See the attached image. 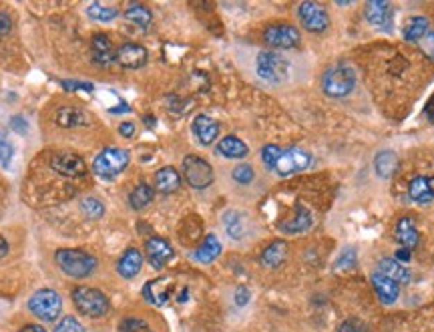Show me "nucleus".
Listing matches in <instances>:
<instances>
[{
	"mask_svg": "<svg viewBox=\"0 0 434 332\" xmlns=\"http://www.w3.org/2000/svg\"><path fill=\"white\" fill-rule=\"evenodd\" d=\"M219 254H222V244H219V240H217L215 235L211 234L208 235V238L201 242V246L193 252V258H195L199 264H211V262L217 260V256Z\"/></svg>",
	"mask_w": 434,
	"mask_h": 332,
	"instance_id": "nucleus-28",
	"label": "nucleus"
},
{
	"mask_svg": "<svg viewBox=\"0 0 434 332\" xmlns=\"http://www.w3.org/2000/svg\"><path fill=\"white\" fill-rule=\"evenodd\" d=\"M394 234H397L398 242L402 244V248H406V250H415L416 246L420 244V234L416 230L415 219H410V217L398 219Z\"/></svg>",
	"mask_w": 434,
	"mask_h": 332,
	"instance_id": "nucleus-24",
	"label": "nucleus"
},
{
	"mask_svg": "<svg viewBox=\"0 0 434 332\" xmlns=\"http://www.w3.org/2000/svg\"><path fill=\"white\" fill-rule=\"evenodd\" d=\"M55 332H85V326L73 316H65L55 324Z\"/></svg>",
	"mask_w": 434,
	"mask_h": 332,
	"instance_id": "nucleus-40",
	"label": "nucleus"
},
{
	"mask_svg": "<svg viewBox=\"0 0 434 332\" xmlns=\"http://www.w3.org/2000/svg\"><path fill=\"white\" fill-rule=\"evenodd\" d=\"M358 262V252L356 248H346L342 250V254L338 256V260L334 262V270H340V272H346V270H352Z\"/></svg>",
	"mask_w": 434,
	"mask_h": 332,
	"instance_id": "nucleus-36",
	"label": "nucleus"
},
{
	"mask_svg": "<svg viewBox=\"0 0 434 332\" xmlns=\"http://www.w3.org/2000/svg\"><path fill=\"white\" fill-rule=\"evenodd\" d=\"M338 332H364V326L360 324V320H356V318H348L346 322H342Z\"/></svg>",
	"mask_w": 434,
	"mask_h": 332,
	"instance_id": "nucleus-44",
	"label": "nucleus"
},
{
	"mask_svg": "<svg viewBox=\"0 0 434 332\" xmlns=\"http://www.w3.org/2000/svg\"><path fill=\"white\" fill-rule=\"evenodd\" d=\"M372 286H374V290H376L382 304H394L397 302L400 288H398V284L394 280L386 278L384 274L374 272L372 274Z\"/></svg>",
	"mask_w": 434,
	"mask_h": 332,
	"instance_id": "nucleus-21",
	"label": "nucleus"
},
{
	"mask_svg": "<svg viewBox=\"0 0 434 332\" xmlns=\"http://www.w3.org/2000/svg\"><path fill=\"white\" fill-rule=\"evenodd\" d=\"M287 256V242L285 240H276L272 242L264 252H262V264L265 268H278Z\"/></svg>",
	"mask_w": 434,
	"mask_h": 332,
	"instance_id": "nucleus-26",
	"label": "nucleus"
},
{
	"mask_svg": "<svg viewBox=\"0 0 434 332\" xmlns=\"http://www.w3.org/2000/svg\"><path fill=\"white\" fill-rule=\"evenodd\" d=\"M235 304L240 306V308H244L246 306L247 302H249V298H251V294H249V288H246V286H240L237 290H235Z\"/></svg>",
	"mask_w": 434,
	"mask_h": 332,
	"instance_id": "nucleus-46",
	"label": "nucleus"
},
{
	"mask_svg": "<svg viewBox=\"0 0 434 332\" xmlns=\"http://www.w3.org/2000/svg\"><path fill=\"white\" fill-rule=\"evenodd\" d=\"M10 28H12V20H10V17H8L6 13H0V37L8 35Z\"/></svg>",
	"mask_w": 434,
	"mask_h": 332,
	"instance_id": "nucleus-47",
	"label": "nucleus"
},
{
	"mask_svg": "<svg viewBox=\"0 0 434 332\" xmlns=\"http://www.w3.org/2000/svg\"><path fill=\"white\" fill-rule=\"evenodd\" d=\"M171 296H173V278L169 276L153 278L143 286V298L155 306H165Z\"/></svg>",
	"mask_w": 434,
	"mask_h": 332,
	"instance_id": "nucleus-11",
	"label": "nucleus"
},
{
	"mask_svg": "<svg viewBox=\"0 0 434 332\" xmlns=\"http://www.w3.org/2000/svg\"><path fill=\"white\" fill-rule=\"evenodd\" d=\"M60 87L65 91H85V93H91L94 89L93 83H83V81H62Z\"/></svg>",
	"mask_w": 434,
	"mask_h": 332,
	"instance_id": "nucleus-42",
	"label": "nucleus"
},
{
	"mask_svg": "<svg viewBox=\"0 0 434 332\" xmlns=\"http://www.w3.org/2000/svg\"><path fill=\"white\" fill-rule=\"evenodd\" d=\"M19 332H47V331H44V326H40V324H28V326L20 329Z\"/></svg>",
	"mask_w": 434,
	"mask_h": 332,
	"instance_id": "nucleus-52",
	"label": "nucleus"
},
{
	"mask_svg": "<svg viewBox=\"0 0 434 332\" xmlns=\"http://www.w3.org/2000/svg\"><path fill=\"white\" fill-rule=\"evenodd\" d=\"M73 298V304L81 314L89 316V318H101L109 313L111 304H109V298L101 290L91 288V286H76L71 292Z\"/></svg>",
	"mask_w": 434,
	"mask_h": 332,
	"instance_id": "nucleus-3",
	"label": "nucleus"
},
{
	"mask_svg": "<svg viewBox=\"0 0 434 332\" xmlns=\"http://www.w3.org/2000/svg\"><path fill=\"white\" fill-rule=\"evenodd\" d=\"M145 254L149 258L153 268L161 270V268L167 266V262L175 256V252H173L171 244L165 240V238L153 235V238H149V240L145 242Z\"/></svg>",
	"mask_w": 434,
	"mask_h": 332,
	"instance_id": "nucleus-13",
	"label": "nucleus"
},
{
	"mask_svg": "<svg viewBox=\"0 0 434 332\" xmlns=\"http://www.w3.org/2000/svg\"><path fill=\"white\" fill-rule=\"evenodd\" d=\"M378 272L384 274L390 280H394L397 284H408L410 278H412L410 270L402 262L394 260V258H382L380 264H378Z\"/></svg>",
	"mask_w": 434,
	"mask_h": 332,
	"instance_id": "nucleus-22",
	"label": "nucleus"
},
{
	"mask_svg": "<svg viewBox=\"0 0 434 332\" xmlns=\"http://www.w3.org/2000/svg\"><path fill=\"white\" fill-rule=\"evenodd\" d=\"M129 151L121 149V147H107L103 149L99 156L94 157L93 161V169L97 176L101 179H113L121 172L127 169L129 165Z\"/></svg>",
	"mask_w": 434,
	"mask_h": 332,
	"instance_id": "nucleus-4",
	"label": "nucleus"
},
{
	"mask_svg": "<svg viewBox=\"0 0 434 332\" xmlns=\"http://www.w3.org/2000/svg\"><path fill=\"white\" fill-rule=\"evenodd\" d=\"M265 44L274 47V49H296L300 44V31L292 24H285V22H280V24H272L267 26L264 33Z\"/></svg>",
	"mask_w": 434,
	"mask_h": 332,
	"instance_id": "nucleus-8",
	"label": "nucleus"
},
{
	"mask_svg": "<svg viewBox=\"0 0 434 332\" xmlns=\"http://www.w3.org/2000/svg\"><path fill=\"white\" fill-rule=\"evenodd\" d=\"M280 156H282V149L278 145H265L264 149H262V161H264V165L267 169H274L276 167Z\"/></svg>",
	"mask_w": 434,
	"mask_h": 332,
	"instance_id": "nucleus-39",
	"label": "nucleus"
},
{
	"mask_svg": "<svg viewBox=\"0 0 434 332\" xmlns=\"http://www.w3.org/2000/svg\"><path fill=\"white\" fill-rule=\"evenodd\" d=\"M424 115H426V119H428L431 123H434V95L428 99L426 105H424Z\"/></svg>",
	"mask_w": 434,
	"mask_h": 332,
	"instance_id": "nucleus-49",
	"label": "nucleus"
},
{
	"mask_svg": "<svg viewBox=\"0 0 434 332\" xmlns=\"http://www.w3.org/2000/svg\"><path fill=\"white\" fill-rule=\"evenodd\" d=\"M420 49H422V53L426 55V57H431L434 59V31H428L422 40H420Z\"/></svg>",
	"mask_w": 434,
	"mask_h": 332,
	"instance_id": "nucleus-43",
	"label": "nucleus"
},
{
	"mask_svg": "<svg viewBox=\"0 0 434 332\" xmlns=\"http://www.w3.org/2000/svg\"><path fill=\"white\" fill-rule=\"evenodd\" d=\"M119 332H153L149 329V324L143 320V318H135V316H129V318H123L121 326H119Z\"/></svg>",
	"mask_w": 434,
	"mask_h": 332,
	"instance_id": "nucleus-37",
	"label": "nucleus"
},
{
	"mask_svg": "<svg viewBox=\"0 0 434 332\" xmlns=\"http://www.w3.org/2000/svg\"><path fill=\"white\" fill-rule=\"evenodd\" d=\"M179 188H181V176H179V172L175 167L167 165V167H161L155 174V190L159 194L169 196V194H175Z\"/></svg>",
	"mask_w": 434,
	"mask_h": 332,
	"instance_id": "nucleus-20",
	"label": "nucleus"
},
{
	"mask_svg": "<svg viewBox=\"0 0 434 332\" xmlns=\"http://www.w3.org/2000/svg\"><path fill=\"white\" fill-rule=\"evenodd\" d=\"M12 156H15V147L8 143L6 137L0 135V165L2 167H8L10 161H12Z\"/></svg>",
	"mask_w": 434,
	"mask_h": 332,
	"instance_id": "nucleus-41",
	"label": "nucleus"
},
{
	"mask_svg": "<svg viewBox=\"0 0 434 332\" xmlns=\"http://www.w3.org/2000/svg\"><path fill=\"white\" fill-rule=\"evenodd\" d=\"M51 167H53V172L65 177H83L87 174L85 161L75 153H60V156L53 157Z\"/></svg>",
	"mask_w": 434,
	"mask_h": 332,
	"instance_id": "nucleus-15",
	"label": "nucleus"
},
{
	"mask_svg": "<svg viewBox=\"0 0 434 332\" xmlns=\"http://www.w3.org/2000/svg\"><path fill=\"white\" fill-rule=\"evenodd\" d=\"M58 268L71 278H87L97 270V258L89 252L75 250V248H62L55 254Z\"/></svg>",
	"mask_w": 434,
	"mask_h": 332,
	"instance_id": "nucleus-2",
	"label": "nucleus"
},
{
	"mask_svg": "<svg viewBox=\"0 0 434 332\" xmlns=\"http://www.w3.org/2000/svg\"><path fill=\"white\" fill-rule=\"evenodd\" d=\"M231 176H233V179H235L237 183H242V185H247V183H251V181H253V177H256V172H253V167H251L249 163H240L237 167H233Z\"/></svg>",
	"mask_w": 434,
	"mask_h": 332,
	"instance_id": "nucleus-38",
	"label": "nucleus"
},
{
	"mask_svg": "<svg viewBox=\"0 0 434 332\" xmlns=\"http://www.w3.org/2000/svg\"><path fill=\"white\" fill-rule=\"evenodd\" d=\"M6 254H8V244H6V240L0 235V258H4Z\"/></svg>",
	"mask_w": 434,
	"mask_h": 332,
	"instance_id": "nucleus-53",
	"label": "nucleus"
},
{
	"mask_svg": "<svg viewBox=\"0 0 434 332\" xmlns=\"http://www.w3.org/2000/svg\"><path fill=\"white\" fill-rule=\"evenodd\" d=\"M183 176L195 190H206L213 183V167L203 157L187 156L183 159Z\"/></svg>",
	"mask_w": 434,
	"mask_h": 332,
	"instance_id": "nucleus-7",
	"label": "nucleus"
},
{
	"mask_svg": "<svg viewBox=\"0 0 434 332\" xmlns=\"http://www.w3.org/2000/svg\"><path fill=\"white\" fill-rule=\"evenodd\" d=\"M312 226V214L303 208L302 204L296 206V217L290 219V222H283L280 226L283 234H302L306 230H310Z\"/></svg>",
	"mask_w": 434,
	"mask_h": 332,
	"instance_id": "nucleus-25",
	"label": "nucleus"
},
{
	"mask_svg": "<svg viewBox=\"0 0 434 332\" xmlns=\"http://www.w3.org/2000/svg\"><path fill=\"white\" fill-rule=\"evenodd\" d=\"M191 127H193V135L197 137L201 145H211L219 135V123L209 115H197L193 119Z\"/></svg>",
	"mask_w": 434,
	"mask_h": 332,
	"instance_id": "nucleus-17",
	"label": "nucleus"
},
{
	"mask_svg": "<svg viewBox=\"0 0 434 332\" xmlns=\"http://www.w3.org/2000/svg\"><path fill=\"white\" fill-rule=\"evenodd\" d=\"M91 55L93 60L99 67H109L113 65V60H117V51L113 49V42L107 35H94L91 40Z\"/></svg>",
	"mask_w": 434,
	"mask_h": 332,
	"instance_id": "nucleus-16",
	"label": "nucleus"
},
{
	"mask_svg": "<svg viewBox=\"0 0 434 332\" xmlns=\"http://www.w3.org/2000/svg\"><path fill=\"white\" fill-rule=\"evenodd\" d=\"M117 63L125 69H141L147 65L149 53L145 47L137 44V42H125L117 49Z\"/></svg>",
	"mask_w": 434,
	"mask_h": 332,
	"instance_id": "nucleus-12",
	"label": "nucleus"
},
{
	"mask_svg": "<svg viewBox=\"0 0 434 332\" xmlns=\"http://www.w3.org/2000/svg\"><path fill=\"white\" fill-rule=\"evenodd\" d=\"M109 111H111L113 115H117V113H129V111H131V107H129V105H127L125 101H121V103H119L117 107H111Z\"/></svg>",
	"mask_w": 434,
	"mask_h": 332,
	"instance_id": "nucleus-50",
	"label": "nucleus"
},
{
	"mask_svg": "<svg viewBox=\"0 0 434 332\" xmlns=\"http://www.w3.org/2000/svg\"><path fill=\"white\" fill-rule=\"evenodd\" d=\"M364 17L372 26L388 31L392 26V6L388 2L370 0V2L364 4Z\"/></svg>",
	"mask_w": 434,
	"mask_h": 332,
	"instance_id": "nucleus-14",
	"label": "nucleus"
},
{
	"mask_svg": "<svg viewBox=\"0 0 434 332\" xmlns=\"http://www.w3.org/2000/svg\"><path fill=\"white\" fill-rule=\"evenodd\" d=\"M119 133L123 137H133L135 135V125L133 123H121L119 125Z\"/></svg>",
	"mask_w": 434,
	"mask_h": 332,
	"instance_id": "nucleus-48",
	"label": "nucleus"
},
{
	"mask_svg": "<svg viewBox=\"0 0 434 332\" xmlns=\"http://www.w3.org/2000/svg\"><path fill=\"white\" fill-rule=\"evenodd\" d=\"M141 266H143V256L137 248H129L125 250V254L119 258L117 262V272L121 278L125 280H131L137 274L141 272Z\"/></svg>",
	"mask_w": 434,
	"mask_h": 332,
	"instance_id": "nucleus-19",
	"label": "nucleus"
},
{
	"mask_svg": "<svg viewBox=\"0 0 434 332\" xmlns=\"http://www.w3.org/2000/svg\"><path fill=\"white\" fill-rule=\"evenodd\" d=\"M81 212L85 214L87 219H99L105 214V204L97 197H85L81 201Z\"/></svg>",
	"mask_w": 434,
	"mask_h": 332,
	"instance_id": "nucleus-35",
	"label": "nucleus"
},
{
	"mask_svg": "<svg viewBox=\"0 0 434 332\" xmlns=\"http://www.w3.org/2000/svg\"><path fill=\"white\" fill-rule=\"evenodd\" d=\"M408 196L416 204L434 201V176H418L408 185Z\"/></svg>",
	"mask_w": 434,
	"mask_h": 332,
	"instance_id": "nucleus-18",
	"label": "nucleus"
},
{
	"mask_svg": "<svg viewBox=\"0 0 434 332\" xmlns=\"http://www.w3.org/2000/svg\"><path fill=\"white\" fill-rule=\"evenodd\" d=\"M256 71L265 83H282L287 78L290 63L276 51H262L256 59Z\"/></svg>",
	"mask_w": 434,
	"mask_h": 332,
	"instance_id": "nucleus-6",
	"label": "nucleus"
},
{
	"mask_svg": "<svg viewBox=\"0 0 434 332\" xmlns=\"http://www.w3.org/2000/svg\"><path fill=\"white\" fill-rule=\"evenodd\" d=\"M224 226H226V232L229 238L233 240H242L246 235V217L240 214V212H226L224 214Z\"/></svg>",
	"mask_w": 434,
	"mask_h": 332,
	"instance_id": "nucleus-31",
	"label": "nucleus"
},
{
	"mask_svg": "<svg viewBox=\"0 0 434 332\" xmlns=\"http://www.w3.org/2000/svg\"><path fill=\"white\" fill-rule=\"evenodd\" d=\"M426 33H428V20L424 19V17H412V19L406 20L402 37L408 42H420Z\"/></svg>",
	"mask_w": 434,
	"mask_h": 332,
	"instance_id": "nucleus-30",
	"label": "nucleus"
},
{
	"mask_svg": "<svg viewBox=\"0 0 434 332\" xmlns=\"http://www.w3.org/2000/svg\"><path fill=\"white\" fill-rule=\"evenodd\" d=\"M87 15L97 22H111V20L117 19V10L113 6H107L103 2H91L87 6Z\"/></svg>",
	"mask_w": 434,
	"mask_h": 332,
	"instance_id": "nucleus-34",
	"label": "nucleus"
},
{
	"mask_svg": "<svg viewBox=\"0 0 434 332\" xmlns=\"http://www.w3.org/2000/svg\"><path fill=\"white\" fill-rule=\"evenodd\" d=\"M322 89L328 97H348L356 89V71L350 65H334L322 77Z\"/></svg>",
	"mask_w": 434,
	"mask_h": 332,
	"instance_id": "nucleus-1",
	"label": "nucleus"
},
{
	"mask_svg": "<svg viewBox=\"0 0 434 332\" xmlns=\"http://www.w3.org/2000/svg\"><path fill=\"white\" fill-rule=\"evenodd\" d=\"M10 127H12L17 133L24 135V133L28 131V121L24 117H20V115H15V117L10 119Z\"/></svg>",
	"mask_w": 434,
	"mask_h": 332,
	"instance_id": "nucleus-45",
	"label": "nucleus"
},
{
	"mask_svg": "<svg viewBox=\"0 0 434 332\" xmlns=\"http://www.w3.org/2000/svg\"><path fill=\"white\" fill-rule=\"evenodd\" d=\"M153 197H155V192H153L151 185L139 183L131 192V196H129V204H131L133 210H143V208H147L151 204Z\"/></svg>",
	"mask_w": 434,
	"mask_h": 332,
	"instance_id": "nucleus-33",
	"label": "nucleus"
},
{
	"mask_svg": "<svg viewBox=\"0 0 434 332\" xmlns=\"http://www.w3.org/2000/svg\"><path fill=\"white\" fill-rule=\"evenodd\" d=\"M217 151H219L222 156L229 157V159H242V157L247 156L249 149H247V145L240 139V137L227 135L217 143Z\"/></svg>",
	"mask_w": 434,
	"mask_h": 332,
	"instance_id": "nucleus-29",
	"label": "nucleus"
},
{
	"mask_svg": "<svg viewBox=\"0 0 434 332\" xmlns=\"http://www.w3.org/2000/svg\"><path fill=\"white\" fill-rule=\"evenodd\" d=\"M28 310L44 322H55L62 310V298L51 288H40L28 298Z\"/></svg>",
	"mask_w": 434,
	"mask_h": 332,
	"instance_id": "nucleus-5",
	"label": "nucleus"
},
{
	"mask_svg": "<svg viewBox=\"0 0 434 332\" xmlns=\"http://www.w3.org/2000/svg\"><path fill=\"white\" fill-rule=\"evenodd\" d=\"M125 19L133 24H137V26H141V28H147L151 24L153 15L151 10L143 4H129L127 10H125Z\"/></svg>",
	"mask_w": 434,
	"mask_h": 332,
	"instance_id": "nucleus-32",
	"label": "nucleus"
},
{
	"mask_svg": "<svg viewBox=\"0 0 434 332\" xmlns=\"http://www.w3.org/2000/svg\"><path fill=\"white\" fill-rule=\"evenodd\" d=\"M298 17L306 31L310 33H324L330 26L328 13L322 8L318 2H302L298 6Z\"/></svg>",
	"mask_w": 434,
	"mask_h": 332,
	"instance_id": "nucleus-10",
	"label": "nucleus"
},
{
	"mask_svg": "<svg viewBox=\"0 0 434 332\" xmlns=\"http://www.w3.org/2000/svg\"><path fill=\"white\" fill-rule=\"evenodd\" d=\"M55 121H57L58 127L62 129H73V127H83V125H89L91 117L78 109V107H60L55 115Z\"/></svg>",
	"mask_w": 434,
	"mask_h": 332,
	"instance_id": "nucleus-23",
	"label": "nucleus"
},
{
	"mask_svg": "<svg viewBox=\"0 0 434 332\" xmlns=\"http://www.w3.org/2000/svg\"><path fill=\"white\" fill-rule=\"evenodd\" d=\"M312 165V156L303 149H298V147H292V149H285L282 151V156L278 159L274 172L278 176L287 177L294 176V174H300L303 169H308Z\"/></svg>",
	"mask_w": 434,
	"mask_h": 332,
	"instance_id": "nucleus-9",
	"label": "nucleus"
},
{
	"mask_svg": "<svg viewBox=\"0 0 434 332\" xmlns=\"http://www.w3.org/2000/svg\"><path fill=\"white\" fill-rule=\"evenodd\" d=\"M394 260H398V262H408L410 260V250H406V248H400L397 252V258Z\"/></svg>",
	"mask_w": 434,
	"mask_h": 332,
	"instance_id": "nucleus-51",
	"label": "nucleus"
},
{
	"mask_svg": "<svg viewBox=\"0 0 434 332\" xmlns=\"http://www.w3.org/2000/svg\"><path fill=\"white\" fill-rule=\"evenodd\" d=\"M398 167V156L390 149H384V151H378L374 157V172L378 177L382 179H388V177L394 176Z\"/></svg>",
	"mask_w": 434,
	"mask_h": 332,
	"instance_id": "nucleus-27",
	"label": "nucleus"
}]
</instances>
